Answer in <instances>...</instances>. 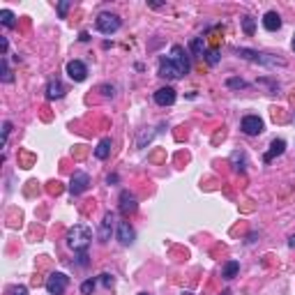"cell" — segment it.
<instances>
[{
    "instance_id": "1",
    "label": "cell",
    "mask_w": 295,
    "mask_h": 295,
    "mask_svg": "<svg viewBox=\"0 0 295 295\" xmlns=\"http://www.w3.org/2000/svg\"><path fill=\"white\" fill-rule=\"evenodd\" d=\"M65 240H67V247L74 249L76 254L88 252V247H90V242H92V231L85 224H74L72 229L67 231Z\"/></svg>"
},
{
    "instance_id": "2",
    "label": "cell",
    "mask_w": 295,
    "mask_h": 295,
    "mask_svg": "<svg viewBox=\"0 0 295 295\" xmlns=\"http://www.w3.org/2000/svg\"><path fill=\"white\" fill-rule=\"evenodd\" d=\"M120 16L118 14H111V12H102L97 16V30L102 35H113V32L120 30Z\"/></svg>"
},
{
    "instance_id": "3",
    "label": "cell",
    "mask_w": 295,
    "mask_h": 295,
    "mask_svg": "<svg viewBox=\"0 0 295 295\" xmlns=\"http://www.w3.org/2000/svg\"><path fill=\"white\" fill-rule=\"evenodd\" d=\"M67 284H69V277H67V275H62V272H53V275L46 279V291L51 295H65Z\"/></svg>"
},
{
    "instance_id": "4",
    "label": "cell",
    "mask_w": 295,
    "mask_h": 295,
    "mask_svg": "<svg viewBox=\"0 0 295 295\" xmlns=\"http://www.w3.org/2000/svg\"><path fill=\"white\" fill-rule=\"evenodd\" d=\"M263 120H261L259 115H245L240 122V129L247 136H259V134H263Z\"/></svg>"
},
{
    "instance_id": "5",
    "label": "cell",
    "mask_w": 295,
    "mask_h": 295,
    "mask_svg": "<svg viewBox=\"0 0 295 295\" xmlns=\"http://www.w3.org/2000/svg\"><path fill=\"white\" fill-rule=\"evenodd\" d=\"M88 187H90V175L83 173V171H76V173L72 175V180H69V194L78 196V194H83Z\"/></svg>"
},
{
    "instance_id": "6",
    "label": "cell",
    "mask_w": 295,
    "mask_h": 295,
    "mask_svg": "<svg viewBox=\"0 0 295 295\" xmlns=\"http://www.w3.org/2000/svg\"><path fill=\"white\" fill-rule=\"evenodd\" d=\"M159 76H164V78H182L185 76V72H182L180 67L175 65L171 58H162V60H159Z\"/></svg>"
},
{
    "instance_id": "7",
    "label": "cell",
    "mask_w": 295,
    "mask_h": 295,
    "mask_svg": "<svg viewBox=\"0 0 295 295\" xmlns=\"http://www.w3.org/2000/svg\"><path fill=\"white\" fill-rule=\"evenodd\" d=\"M67 76L72 78V81H76V83H81V81H85V76H88V67L81 60H69L67 62Z\"/></svg>"
},
{
    "instance_id": "8",
    "label": "cell",
    "mask_w": 295,
    "mask_h": 295,
    "mask_svg": "<svg viewBox=\"0 0 295 295\" xmlns=\"http://www.w3.org/2000/svg\"><path fill=\"white\" fill-rule=\"evenodd\" d=\"M238 55L247 58V60H254V62H261V65H284V60H277V58H265L268 53H256V51H249V48H238Z\"/></svg>"
},
{
    "instance_id": "9",
    "label": "cell",
    "mask_w": 295,
    "mask_h": 295,
    "mask_svg": "<svg viewBox=\"0 0 295 295\" xmlns=\"http://www.w3.org/2000/svg\"><path fill=\"white\" fill-rule=\"evenodd\" d=\"M136 208H139V203H136V196H134L132 192H120V212L125 215V217H129V215H134L136 212Z\"/></svg>"
},
{
    "instance_id": "10",
    "label": "cell",
    "mask_w": 295,
    "mask_h": 295,
    "mask_svg": "<svg viewBox=\"0 0 295 295\" xmlns=\"http://www.w3.org/2000/svg\"><path fill=\"white\" fill-rule=\"evenodd\" d=\"M169 58H171V60H173L178 67H180L185 74L189 72V58H187V51L180 46V44H175V46L171 48V55H169Z\"/></svg>"
},
{
    "instance_id": "11",
    "label": "cell",
    "mask_w": 295,
    "mask_h": 295,
    "mask_svg": "<svg viewBox=\"0 0 295 295\" xmlns=\"http://www.w3.org/2000/svg\"><path fill=\"white\" fill-rule=\"evenodd\" d=\"M175 90L171 88V85H166V88H159V90L155 92V102L159 104V106H171V104L175 102Z\"/></svg>"
},
{
    "instance_id": "12",
    "label": "cell",
    "mask_w": 295,
    "mask_h": 295,
    "mask_svg": "<svg viewBox=\"0 0 295 295\" xmlns=\"http://www.w3.org/2000/svg\"><path fill=\"white\" fill-rule=\"evenodd\" d=\"M113 212H106L102 219V226H99V242H109L111 240V231H113Z\"/></svg>"
},
{
    "instance_id": "13",
    "label": "cell",
    "mask_w": 295,
    "mask_h": 295,
    "mask_svg": "<svg viewBox=\"0 0 295 295\" xmlns=\"http://www.w3.org/2000/svg\"><path fill=\"white\" fill-rule=\"evenodd\" d=\"M284 150H286V141H284V139H275V141L270 143V150L263 155V162H265V164H270L275 157L284 155Z\"/></svg>"
},
{
    "instance_id": "14",
    "label": "cell",
    "mask_w": 295,
    "mask_h": 295,
    "mask_svg": "<svg viewBox=\"0 0 295 295\" xmlns=\"http://www.w3.org/2000/svg\"><path fill=\"white\" fill-rule=\"evenodd\" d=\"M118 240H120L122 245H132L134 242V229L129 226V222L118 224Z\"/></svg>"
},
{
    "instance_id": "15",
    "label": "cell",
    "mask_w": 295,
    "mask_h": 295,
    "mask_svg": "<svg viewBox=\"0 0 295 295\" xmlns=\"http://www.w3.org/2000/svg\"><path fill=\"white\" fill-rule=\"evenodd\" d=\"M263 28L270 32H277L279 28H282V16H279L277 12H268L263 16Z\"/></svg>"
},
{
    "instance_id": "16",
    "label": "cell",
    "mask_w": 295,
    "mask_h": 295,
    "mask_svg": "<svg viewBox=\"0 0 295 295\" xmlns=\"http://www.w3.org/2000/svg\"><path fill=\"white\" fill-rule=\"evenodd\" d=\"M62 95H65V85H62L58 78L48 81V85H46V97L48 99H60Z\"/></svg>"
},
{
    "instance_id": "17",
    "label": "cell",
    "mask_w": 295,
    "mask_h": 295,
    "mask_svg": "<svg viewBox=\"0 0 295 295\" xmlns=\"http://www.w3.org/2000/svg\"><path fill=\"white\" fill-rule=\"evenodd\" d=\"M109 152H111V139H102L99 143H97V148H95V157H97V159H106Z\"/></svg>"
},
{
    "instance_id": "18",
    "label": "cell",
    "mask_w": 295,
    "mask_h": 295,
    "mask_svg": "<svg viewBox=\"0 0 295 295\" xmlns=\"http://www.w3.org/2000/svg\"><path fill=\"white\" fill-rule=\"evenodd\" d=\"M238 272H240V263H238V261H229V263L224 265L222 277L224 279H233V277H238Z\"/></svg>"
},
{
    "instance_id": "19",
    "label": "cell",
    "mask_w": 295,
    "mask_h": 295,
    "mask_svg": "<svg viewBox=\"0 0 295 295\" xmlns=\"http://www.w3.org/2000/svg\"><path fill=\"white\" fill-rule=\"evenodd\" d=\"M0 23L5 25V28H14V25H16L14 12H9V9H0Z\"/></svg>"
},
{
    "instance_id": "20",
    "label": "cell",
    "mask_w": 295,
    "mask_h": 295,
    "mask_svg": "<svg viewBox=\"0 0 295 295\" xmlns=\"http://www.w3.org/2000/svg\"><path fill=\"white\" fill-rule=\"evenodd\" d=\"M0 67H2V83H12V81H14V76H12V72H9V65H7V58H2Z\"/></svg>"
},
{
    "instance_id": "21",
    "label": "cell",
    "mask_w": 295,
    "mask_h": 295,
    "mask_svg": "<svg viewBox=\"0 0 295 295\" xmlns=\"http://www.w3.org/2000/svg\"><path fill=\"white\" fill-rule=\"evenodd\" d=\"M203 48H205L203 37H194V39H192V51H194V55H203Z\"/></svg>"
},
{
    "instance_id": "22",
    "label": "cell",
    "mask_w": 295,
    "mask_h": 295,
    "mask_svg": "<svg viewBox=\"0 0 295 295\" xmlns=\"http://www.w3.org/2000/svg\"><path fill=\"white\" fill-rule=\"evenodd\" d=\"M92 291H95V279H88V282L81 284V293L83 295H90Z\"/></svg>"
},
{
    "instance_id": "23",
    "label": "cell",
    "mask_w": 295,
    "mask_h": 295,
    "mask_svg": "<svg viewBox=\"0 0 295 295\" xmlns=\"http://www.w3.org/2000/svg\"><path fill=\"white\" fill-rule=\"evenodd\" d=\"M242 28H245V32H247V35H254V18L252 16L242 18Z\"/></svg>"
},
{
    "instance_id": "24",
    "label": "cell",
    "mask_w": 295,
    "mask_h": 295,
    "mask_svg": "<svg viewBox=\"0 0 295 295\" xmlns=\"http://www.w3.org/2000/svg\"><path fill=\"white\" fill-rule=\"evenodd\" d=\"M99 282L104 284V286H106V289H113V284H115V279L111 277L109 272H104V275H99Z\"/></svg>"
},
{
    "instance_id": "25",
    "label": "cell",
    "mask_w": 295,
    "mask_h": 295,
    "mask_svg": "<svg viewBox=\"0 0 295 295\" xmlns=\"http://www.w3.org/2000/svg\"><path fill=\"white\" fill-rule=\"evenodd\" d=\"M9 132H12V122H9V120L2 122V143H7V136H9Z\"/></svg>"
},
{
    "instance_id": "26",
    "label": "cell",
    "mask_w": 295,
    "mask_h": 295,
    "mask_svg": "<svg viewBox=\"0 0 295 295\" xmlns=\"http://www.w3.org/2000/svg\"><path fill=\"white\" fill-rule=\"evenodd\" d=\"M226 85H229V88H245L247 83H245L242 78H229V83H226Z\"/></svg>"
},
{
    "instance_id": "27",
    "label": "cell",
    "mask_w": 295,
    "mask_h": 295,
    "mask_svg": "<svg viewBox=\"0 0 295 295\" xmlns=\"http://www.w3.org/2000/svg\"><path fill=\"white\" fill-rule=\"evenodd\" d=\"M9 295H28V289H25V286H12V289H9Z\"/></svg>"
},
{
    "instance_id": "28",
    "label": "cell",
    "mask_w": 295,
    "mask_h": 295,
    "mask_svg": "<svg viewBox=\"0 0 295 295\" xmlns=\"http://www.w3.org/2000/svg\"><path fill=\"white\" fill-rule=\"evenodd\" d=\"M208 62H210V65H217V62H219V53H217V51H210V53H208Z\"/></svg>"
},
{
    "instance_id": "29",
    "label": "cell",
    "mask_w": 295,
    "mask_h": 295,
    "mask_svg": "<svg viewBox=\"0 0 295 295\" xmlns=\"http://www.w3.org/2000/svg\"><path fill=\"white\" fill-rule=\"evenodd\" d=\"M67 9H69V2H60V5H58V14H60L62 18L67 16Z\"/></svg>"
},
{
    "instance_id": "30",
    "label": "cell",
    "mask_w": 295,
    "mask_h": 295,
    "mask_svg": "<svg viewBox=\"0 0 295 295\" xmlns=\"http://www.w3.org/2000/svg\"><path fill=\"white\" fill-rule=\"evenodd\" d=\"M78 265H88V254L85 252L78 254Z\"/></svg>"
},
{
    "instance_id": "31",
    "label": "cell",
    "mask_w": 295,
    "mask_h": 295,
    "mask_svg": "<svg viewBox=\"0 0 295 295\" xmlns=\"http://www.w3.org/2000/svg\"><path fill=\"white\" fill-rule=\"evenodd\" d=\"M0 46H2V55H7V37L0 39Z\"/></svg>"
},
{
    "instance_id": "32",
    "label": "cell",
    "mask_w": 295,
    "mask_h": 295,
    "mask_svg": "<svg viewBox=\"0 0 295 295\" xmlns=\"http://www.w3.org/2000/svg\"><path fill=\"white\" fill-rule=\"evenodd\" d=\"M289 247H291V249H295V235H293V238H291V240H289Z\"/></svg>"
},
{
    "instance_id": "33",
    "label": "cell",
    "mask_w": 295,
    "mask_h": 295,
    "mask_svg": "<svg viewBox=\"0 0 295 295\" xmlns=\"http://www.w3.org/2000/svg\"><path fill=\"white\" fill-rule=\"evenodd\" d=\"M222 295H231V291H222Z\"/></svg>"
},
{
    "instance_id": "34",
    "label": "cell",
    "mask_w": 295,
    "mask_h": 295,
    "mask_svg": "<svg viewBox=\"0 0 295 295\" xmlns=\"http://www.w3.org/2000/svg\"><path fill=\"white\" fill-rule=\"evenodd\" d=\"M293 51H295V37H293Z\"/></svg>"
},
{
    "instance_id": "35",
    "label": "cell",
    "mask_w": 295,
    "mask_h": 295,
    "mask_svg": "<svg viewBox=\"0 0 295 295\" xmlns=\"http://www.w3.org/2000/svg\"><path fill=\"white\" fill-rule=\"evenodd\" d=\"M139 295H148V293H139Z\"/></svg>"
}]
</instances>
